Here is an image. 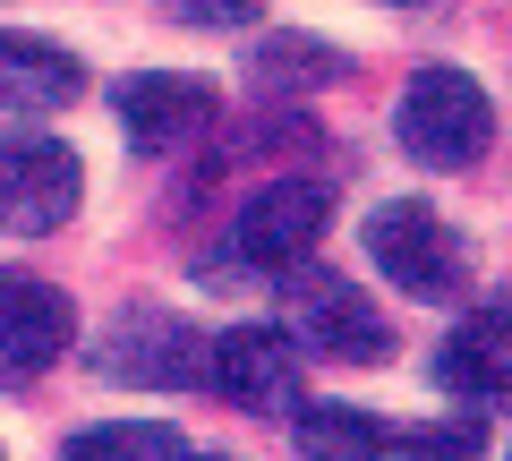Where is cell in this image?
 I'll return each mask as SVG.
<instances>
[{
    "label": "cell",
    "mask_w": 512,
    "mask_h": 461,
    "mask_svg": "<svg viewBox=\"0 0 512 461\" xmlns=\"http://www.w3.org/2000/svg\"><path fill=\"white\" fill-rule=\"evenodd\" d=\"M470 333H478V342H495V351L512 359V291L495 299V308H478V316H470Z\"/></svg>",
    "instance_id": "17"
},
{
    "label": "cell",
    "mask_w": 512,
    "mask_h": 461,
    "mask_svg": "<svg viewBox=\"0 0 512 461\" xmlns=\"http://www.w3.org/2000/svg\"><path fill=\"white\" fill-rule=\"evenodd\" d=\"M325 214H333L325 180H265L231 222V257L256 265V274H291V265H308V248L325 240Z\"/></svg>",
    "instance_id": "5"
},
{
    "label": "cell",
    "mask_w": 512,
    "mask_h": 461,
    "mask_svg": "<svg viewBox=\"0 0 512 461\" xmlns=\"http://www.w3.org/2000/svg\"><path fill=\"white\" fill-rule=\"evenodd\" d=\"M436 385H444V393H461V402H495V393L512 385V359L495 351V342H478L470 325H461L453 342L436 351Z\"/></svg>",
    "instance_id": "13"
},
{
    "label": "cell",
    "mask_w": 512,
    "mask_h": 461,
    "mask_svg": "<svg viewBox=\"0 0 512 461\" xmlns=\"http://www.w3.org/2000/svg\"><path fill=\"white\" fill-rule=\"evenodd\" d=\"M367 257L410 299H461V282H470V257H461L453 222L436 205H419V197H393V205L367 214Z\"/></svg>",
    "instance_id": "3"
},
{
    "label": "cell",
    "mask_w": 512,
    "mask_h": 461,
    "mask_svg": "<svg viewBox=\"0 0 512 461\" xmlns=\"http://www.w3.org/2000/svg\"><path fill=\"white\" fill-rule=\"evenodd\" d=\"M393 137L410 146V163H427V171H461V163H478V154L495 146V103H487V86H478L470 69H419L402 86V111H393Z\"/></svg>",
    "instance_id": "1"
},
{
    "label": "cell",
    "mask_w": 512,
    "mask_h": 461,
    "mask_svg": "<svg viewBox=\"0 0 512 461\" xmlns=\"http://www.w3.org/2000/svg\"><path fill=\"white\" fill-rule=\"evenodd\" d=\"M291 308H299V333H308L316 351L359 359V368L393 359V325H384V308L359 291V282L325 274V265H291Z\"/></svg>",
    "instance_id": "7"
},
{
    "label": "cell",
    "mask_w": 512,
    "mask_h": 461,
    "mask_svg": "<svg viewBox=\"0 0 512 461\" xmlns=\"http://www.w3.org/2000/svg\"><path fill=\"white\" fill-rule=\"evenodd\" d=\"M205 385L231 410H299V342L274 325H231L205 342Z\"/></svg>",
    "instance_id": "6"
},
{
    "label": "cell",
    "mask_w": 512,
    "mask_h": 461,
    "mask_svg": "<svg viewBox=\"0 0 512 461\" xmlns=\"http://www.w3.org/2000/svg\"><path fill=\"white\" fill-rule=\"evenodd\" d=\"M86 197V163L60 137H0V231L9 240H43L77 214Z\"/></svg>",
    "instance_id": "4"
},
{
    "label": "cell",
    "mask_w": 512,
    "mask_h": 461,
    "mask_svg": "<svg viewBox=\"0 0 512 461\" xmlns=\"http://www.w3.org/2000/svg\"><path fill=\"white\" fill-rule=\"evenodd\" d=\"M402 461H478V419H436V427H410L393 444Z\"/></svg>",
    "instance_id": "15"
},
{
    "label": "cell",
    "mask_w": 512,
    "mask_h": 461,
    "mask_svg": "<svg viewBox=\"0 0 512 461\" xmlns=\"http://www.w3.org/2000/svg\"><path fill=\"white\" fill-rule=\"evenodd\" d=\"M60 461H197L180 444V427H86V436L60 444Z\"/></svg>",
    "instance_id": "14"
},
{
    "label": "cell",
    "mask_w": 512,
    "mask_h": 461,
    "mask_svg": "<svg viewBox=\"0 0 512 461\" xmlns=\"http://www.w3.org/2000/svg\"><path fill=\"white\" fill-rule=\"evenodd\" d=\"M291 444L308 461H384L393 453L384 419H367V410H350V402H299L291 410Z\"/></svg>",
    "instance_id": "11"
},
{
    "label": "cell",
    "mask_w": 512,
    "mask_h": 461,
    "mask_svg": "<svg viewBox=\"0 0 512 461\" xmlns=\"http://www.w3.org/2000/svg\"><path fill=\"white\" fill-rule=\"evenodd\" d=\"M265 0H171V18L180 26H248Z\"/></svg>",
    "instance_id": "16"
},
{
    "label": "cell",
    "mask_w": 512,
    "mask_h": 461,
    "mask_svg": "<svg viewBox=\"0 0 512 461\" xmlns=\"http://www.w3.org/2000/svg\"><path fill=\"white\" fill-rule=\"evenodd\" d=\"M94 376H103V385H154V393L205 385V333L188 325L180 308L128 299L103 325V342H94Z\"/></svg>",
    "instance_id": "2"
},
{
    "label": "cell",
    "mask_w": 512,
    "mask_h": 461,
    "mask_svg": "<svg viewBox=\"0 0 512 461\" xmlns=\"http://www.w3.org/2000/svg\"><path fill=\"white\" fill-rule=\"evenodd\" d=\"M77 94H86L77 52H60L43 35H0V111H60Z\"/></svg>",
    "instance_id": "10"
},
{
    "label": "cell",
    "mask_w": 512,
    "mask_h": 461,
    "mask_svg": "<svg viewBox=\"0 0 512 461\" xmlns=\"http://www.w3.org/2000/svg\"><path fill=\"white\" fill-rule=\"evenodd\" d=\"M342 69L350 60L333 52V43H308V35H274V43L248 52V77L274 86V94H308V86H325V77H342Z\"/></svg>",
    "instance_id": "12"
},
{
    "label": "cell",
    "mask_w": 512,
    "mask_h": 461,
    "mask_svg": "<svg viewBox=\"0 0 512 461\" xmlns=\"http://www.w3.org/2000/svg\"><path fill=\"white\" fill-rule=\"evenodd\" d=\"M214 77H188V69H146L120 86V129L137 154H171L180 137H197L214 120Z\"/></svg>",
    "instance_id": "9"
},
{
    "label": "cell",
    "mask_w": 512,
    "mask_h": 461,
    "mask_svg": "<svg viewBox=\"0 0 512 461\" xmlns=\"http://www.w3.org/2000/svg\"><path fill=\"white\" fill-rule=\"evenodd\" d=\"M69 291H52L43 274H0V376L9 385H26V376H43L60 351H69Z\"/></svg>",
    "instance_id": "8"
}]
</instances>
